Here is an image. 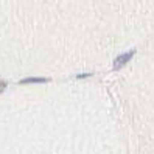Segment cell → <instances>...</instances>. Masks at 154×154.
Returning <instances> with one entry per match:
<instances>
[{"label": "cell", "instance_id": "cell-1", "mask_svg": "<svg viewBox=\"0 0 154 154\" xmlns=\"http://www.w3.org/2000/svg\"><path fill=\"white\" fill-rule=\"evenodd\" d=\"M134 55H135V48H131V50H128V51L120 53V55L117 56V58L114 59V62H112V70H114V72L122 70V69L134 58Z\"/></svg>", "mask_w": 154, "mask_h": 154}, {"label": "cell", "instance_id": "cell-4", "mask_svg": "<svg viewBox=\"0 0 154 154\" xmlns=\"http://www.w3.org/2000/svg\"><path fill=\"white\" fill-rule=\"evenodd\" d=\"M8 87V81L6 79H0V95H2Z\"/></svg>", "mask_w": 154, "mask_h": 154}, {"label": "cell", "instance_id": "cell-3", "mask_svg": "<svg viewBox=\"0 0 154 154\" xmlns=\"http://www.w3.org/2000/svg\"><path fill=\"white\" fill-rule=\"evenodd\" d=\"M90 76H94L92 72H86V73H76L73 78L75 79H86V78H90Z\"/></svg>", "mask_w": 154, "mask_h": 154}, {"label": "cell", "instance_id": "cell-2", "mask_svg": "<svg viewBox=\"0 0 154 154\" xmlns=\"http://www.w3.org/2000/svg\"><path fill=\"white\" fill-rule=\"evenodd\" d=\"M50 81H51L50 78H45V76H26V78L19 79V84L20 86H25V84H47Z\"/></svg>", "mask_w": 154, "mask_h": 154}]
</instances>
